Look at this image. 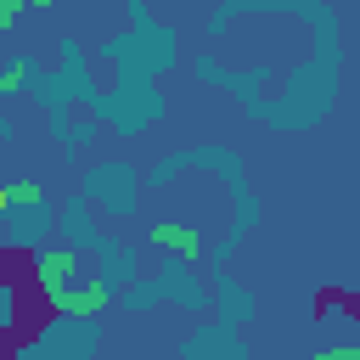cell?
Wrapping results in <instances>:
<instances>
[{"mask_svg":"<svg viewBox=\"0 0 360 360\" xmlns=\"http://www.w3.org/2000/svg\"><path fill=\"white\" fill-rule=\"evenodd\" d=\"M6 208H11V186H0V214H6Z\"/></svg>","mask_w":360,"mask_h":360,"instance_id":"obj_8","label":"cell"},{"mask_svg":"<svg viewBox=\"0 0 360 360\" xmlns=\"http://www.w3.org/2000/svg\"><path fill=\"white\" fill-rule=\"evenodd\" d=\"M11 202H22V208H45V191L28 186V180H17V186H11Z\"/></svg>","mask_w":360,"mask_h":360,"instance_id":"obj_5","label":"cell"},{"mask_svg":"<svg viewBox=\"0 0 360 360\" xmlns=\"http://www.w3.org/2000/svg\"><path fill=\"white\" fill-rule=\"evenodd\" d=\"M73 270H79V253L73 248H39L34 253V287L45 292V298H56V292H68V281H73Z\"/></svg>","mask_w":360,"mask_h":360,"instance_id":"obj_1","label":"cell"},{"mask_svg":"<svg viewBox=\"0 0 360 360\" xmlns=\"http://www.w3.org/2000/svg\"><path fill=\"white\" fill-rule=\"evenodd\" d=\"M28 79H34V62H11V68H0V96H17Z\"/></svg>","mask_w":360,"mask_h":360,"instance_id":"obj_4","label":"cell"},{"mask_svg":"<svg viewBox=\"0 0 360 360\" xmlns=\"http://www.w3.org/2000/svg\"><path fill=\"white\" fill-rule=\"evenodd\" d=\"M51 309H56V315H101V309H107V281H90V287L56 292Z\"/></svg>","mask_w":360,"mask_h":360,"instance_id":"obj_2","label":"cell"},{"mask_svg":"<svg viewBox=\"0 0 360 360\" xmlns=\"http://www.w3.org/2000/svg\"><path fill=\"white\" fill-rule=\"evenodd\" d=\"M315 360H360V349H354V343H338V349H321Z\"/></svg>","mask_w":360,"mask_h":360,"instance_id":"obj_6","label":"cell"},{"mask_svg":"<svg viewBox=\"0 0 360 360\" xmlns=\"http://www.w3.org/2000/svg\"><path fill=\"white\" fill-rule=\"evenodd\" d=\"M22 17V0H0V28H11Z\"/></svg>","mask_w":360,"mask_h":360,"instance_id":"obj_7","label":"cell"},{"mask_svg":"<svg viewBox=\"0 0 360 360\" xmlns=\"http://www.w3.org/2000/svg\"><path fill=\"white\" fill-rule=\"evenodd\" d=\"M146 236H152L163 253H180V259H202V236H197L191 225H174V219H169V225H152Z\"/></svg>","mask_w":360,"mask_h":360,"instance_id":"obj_3","label":"cell"}]
</instances>
